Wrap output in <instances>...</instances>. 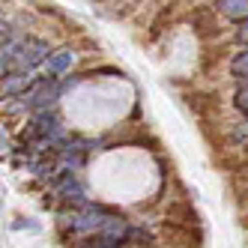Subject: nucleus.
Wrapping results in <instances>:
<instances>
[{"label":"nucleus","instance_id":"f257e3e1","mask_svg":"<svg viewBox=\"0 0 248 248\" xmlns=\"http://www.w3.org/2000/svg\"><path fill=\"white\" fill-rule=\"evenodd\" d=\"M114 218H117L114 212L102 209V206H84V209L72 212V216L66 218V227H72L75 233H93V230H99V233H102V230L108 227Z\"/></svg>","mask_w":248,"mask_h":248},{"label":"nucleus","instance_id":"9d476101","mask_svg":"<svg viewBox=\"0 0 248 248\" xmlns=\"http://www.w3.org/2000/svg\"><path fill=\"white\" fill-rule=\"evenodd\" d=\"M236 39H239V42H248V21H239V30H236Z\"/></svg>","mask_w":248,"mask_h":248},{"label":"nucleus","instance_id":"f03ea898","mask_svg":"<svg viewBox=\"0 0 248 248\" xmlns=\"http://www.w3.org/2000/svg\"><path fill=\"white\" fill-rule=\"evenodd\" d=\"M45 54H48V45H45V42H36V39H30V42H24V45L18 48V54H12V60H15V66L24 72V69L42 63Z\"/></svg>","mask_w":248,"mask_h":248},{"label":"nucleus","instance_id":"423d86ee","mask_svg":"<svg viewBox=\"0 0 248 248\" xmlns=\"http://www.w3.org/2000/svg\"><path fill=\"white\" fill-rule=\"evenodd\" d=\"M60 194H63L66 201H81V198H84V191H81V186H78V183L72 180V176H69V180H66V183L60 186Z\"/></svg>","mask_w":248,"mask_h":248},{"label":"nucleus","instance_id":"20e7f679","mask_svg":"<svg viewBox=\"0 0 248 248\" xmlns=\"http://www.w3.org/2000/svg\"><path fill=\"white\" fill-rule=\"evenodd\" d=\"M72 60H75L72 51H69V48H60V51H54V54L48 57V69H51L54 75H57V72H66V69L72 66Z\"/></svg>","mask_w":248,"mask_h":248},{"label":"nucleus","instance_id":"9b49d317","mask_svg":"<svg viewBox=\"0 0 248 248\" xmlns=\"http://www.w3.org/2000/svg\"><path fill=\"white\" fill-rule=\"evenodd\" d=\"M0 144H3V132H0Z\"/></svg>","mask_w":248,"mask_h":248},{"label":"nucleus","instance_id":"39448f33","mask_svg":"<svg viewBox=\"0 0 248 248\" xmlns=\"http://www.w3.org/2000/svg\"><path fill=\"white\" fill-rule=\"evenodd\" d=\"M27 84H30V78H27L24 72H15V75H9L3 84H0V93H3V96H9V93H18L21 87H27Z\"/></svg>","mask_w":248,"mask_h":248},{"label":"nucleus","instance_id":"0eeeda50","mask_svg":"<svg viewBox=\"0 0 248 248\" xmlns=\"http://www.w3.org/2000/svg\"><path fill=\"white\" fill-rule=\"evenodd\" d=\"M230 72H233L236 78H248V51H242V54L233 57V63H230Z\"/></svg>","mask_w":248,"mask_h":248},{"label":"nucleus","instance_id":"1a4fd4ad","mask_svg":"<svg viewBox=\"0 0 248 248\" xmlns=\"http://www.w3.org/2000/svg\"><path fill=\"white\" fill-rule=\"evenodd\" d=\"M236 108L248 114V87H242V90L236 93Z\"/></svg>","mask_w":248,"mask_h":248},{"label":"nucleus","instance_id":"6e6552de","mask_svg":"<svg viewBox=\"0 0 248 248\" xmlns=\"http://www.w3.org/2000/svg\"><path fill=\"white\" fill-rule=\"evenodd\" d=\"M81 248H120V242H114V239H105V236H99V239L87 242V245H81Z\"/></svg>","mask_w":248,"mask_h":248},{"label":"nucleus","instance_id":"7ed1b4c3","mask_svg":"<svg viewBox=\"0 0 248 248\" xmlns=\"http://www.w3.org/2000/svg\"><path fill=\"white\" fill-rule=\"evenodd\" d=\"M224 15H230V18H242L248 21V0H218L216 3Z\"/></svg>","mask_w":248,"mask_h":248}]
</instances>
